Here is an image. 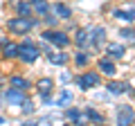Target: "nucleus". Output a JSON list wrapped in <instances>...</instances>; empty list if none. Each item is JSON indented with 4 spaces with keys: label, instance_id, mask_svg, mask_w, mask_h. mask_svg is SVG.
<instances>
[{
    "label": "nucleus",
    "instance_id": "21",
    "mask_svg": "<svg viewBox=\"0 0 135 126\" xmlns=\"http://www.w3.org/2000/svg\"><path fill=\"white\" fill-rule=\"evenodd\" d=\"M11 88H16V90H27L29 81L23 79V77H11Z\"/></svg>",
    "mask_w": 135,
    "mask_h": 126
},
{
    "label": "nucleus",
    "instance_id": "26",
    "mask_svg": "<svg viewBox=\"0 0 135 126\" xmlns=\"http://www.w3.org/2000/svg\"><path fill=\"white\" fill-rule=\"evenodd\" d=\"M56 23V16H47V25H54Z\"/></svg>",
    "mask_w": 135,
    "mask_h": 126
},
{
    "label": "nucleus",
    "instance_id": "13",
    "mask_svg": "<svg viewBox=\"0 0 135 126\" xmlns=\"http://www.w3.org/2000/svg\"><path fill=\"white\" fill-rule=\"evenodd\" d=\"M29 5H32V9L36 11L38 16H47V11H50V5L45 2V0H27Z\"/></svg>",
    "mask_w": 135,
    "mask_h": 126
},
{
    "label": "nucleus",
    "instance_id": "25",
    "mask_svg": "<svg viewBox=\"0 0 135 126\" xmlns=\"http://www.w3.org/2000/svg\"><path fill=\"white\" fill-rule=\"evenodd\" d=\"M119 36H124V38L128 41V38H133V36H135V32L131 27H126V29H122V32H119Z\"/></svg>",
    "mask_w": 135,
    "mask_h": 126
},
{
    "label": "nucleus",
    "instance_id": "6",
    "mask_svg": "<svg viewBox=\"0 0 135 126\" xmlns=\"http://www.w3.org/2000/svg\"><path fill=\"white\" fill-rule=\"evenodd\" d=\"M97 83H99V74L97 72H86L83 77H79V88L81 90H88V88L97 86Z\"/></svg>",
    "mask_w": 135,
    "mask_h": 126
},
{
    "label": "nucleus",
    "instance_id": "4",
    "mask_svg": "<svg viewBox=\"0 0 135 126\" xmlns=\"http://www.w3.org/2000/svg\"><path fill=\"white\" fill-rule=\"evenodd\" d=\"M43 38L50 41V43H54L56 47H68V45H70V38H68V34H63V32H45Z\"/></svg>",
    "mask_w": 135,
    "mask_h": 126
},
{
    "label": "nucleus",
    "instance_id": "17",
    "mask_svg": "<svg viewBox=\"0 0 135 126\" xmlns=\"http://www.w3.org/2000/svg\"><path fill=\"white\" fill-rule=\"evenodd\" d=\"M70 61V56L63 52H56V54H50V63L52 65H65V63Z\"/></svg>",
    "mask_w": 135,
    "mask_h": 126
},
{
    "label": "nucleus",
    "instance_id": "10",
    "mask_svg": "<svg viewBox=\"0 0 135 126\" xmlns=\"http://www.w3.org/2000/svg\"><path fill=\"white\" fill-rule=\"evenodd\" d=\"M104 36H106V29H104V27H95L90 32V45L99 47V45L104 43Z\"/></svg>",
    "mask_w": 135,
    "mask_h": 126
},
{
    "label": "nucleus",
    "instance_id": "18",
    "mask_svg": "<svg viewBox=\"0 0 135 126\" xmlns=\"http://www.w3.org/2000/svg\"><path fill=\"white\" fill-rule=\"evenodd\" d=\"M2 54H5L7 59L18 56V43H5V45H2Z\"/></svg>",
    "mask_w": 135,
    "mask_h": 126
},
{
    "label": "nucleus",
    "instance_id": "14",
    "mask_svg": "<svg viewBox=\"0 0 135 126\" xmlns=\"http://www.w3.org/2000/svg\"><path fill=\"white\" fill-rule=\"evenodd\" d=\"M14 9L18 16H25V18H29V14H32V5H29L27 0H20V2H14Z\"/></svg>",
    "mask_w": 135,
    "mask_h": 126
},
{
    "label": "nucleus",
    "instance_id": "27",
    "mask_svg": "<svg viewBox=\"0 0 135 126\" xmlns=\"http://www.w3.org/2000/svg\"><path fill=\"white\" fill-rule=\"evenodd\" d=\"M2 124H5V117H2V115H0V126H2Z\"/></svg>",
    "mask_w": 135,
    "mask_h": 126
},
{
    "label": "nucleus",
    "instance_id": "5",
    "mask_svg": "<svg viewBox=\"0 0 135 126\" xmlns=\"http://www.w3.org/2000/svg\"><path fill=\"white\" fill-rule=\"evenodd\" d=\"M50 11H52L56 18H61V20H70V18H72V9H70L68 5H63V2L52 5V7H50Z\"/></svg>",
    "mask_w": 135,
    "mask_h": 126
},
{
    "label": "nucleus",
    "instance_id": "24",
    "mask_svg": "<svg viewBox=\"0 0 135 126\" xmlns=\"http://www.w3.org/2000/svg\"><path fill=\"white\" fill-rule=\"evenodd\" d=\"M32 113H34V104L29 99H25L23 101V115H32Z\"/></svg>",
    "mask_w": 135,
    "mask_h": 126
},
{
    "label": "nucleus",
    "instance_id": "23",
    "mask_svg": "<svg viewBox=\"0 0 135 126\" xmlns=\"http://www.w3.org/2000/svg\"><path fill=\"white\" fill-rule=\"evenodd\" d=\"M68 101H72V90H63L61 97L56 99V106H65Z\"/></svg>",
    "mask_w": 135,
    "mask_h": 126
},
{
    "label": "nucleus",
    "instance_id": "22",
    "mask_svg": "<svg viewBox=\"0 0 135 126\" xmlns=\"http://www.w3.org/2000/svg\"><path fill=\"white\" fill-rule=\"evenodd\" d=\"M88 61H90V56H88L86 52H77V56H74V63H77L79 68H86Z\"/></svg>",
    "mask_w": 135,
    "mask_h": 126
},
{
    "label": "nucleus",
    "instance_id": "3",
    "mask_svg": "<svg viewBox=\"0 0 135 126\" xmlns=\"http://www.w3.org/2000/svg\"><path fill=\"white\" fill-rule=\"evenodd\" d=\"M135 124V110L131 106H119L117 110V126H133Z\"/></svg>",
    "mask_w": 135,
    "mask_h": 126
},
{
    "label": "nucleus",
    "instance_id": "9",
    "mask_svg": "<svg viewBox=\"0 0 135 126\" xmlns=\"http://www.w3.org/2000/svg\"><path fill=\"white\" fill-rule=\"evenodd\" d=\"M65 115H68V119H72V122H74V126H86V122H88V117L81 115L77 108H68Z\"/></svg>",
    "mask_w": 135,
    "mask_h": 126
},
{
    "label": "nucleus",
    "instance_id": "28",
    "mask_svg": "<svg viewBox=\"0 0 135 126\" xmlns=\"http://www.w3.org/2000/svg\"><path fill=\"white\" fill-rule=\"evenodd\" d=\"M23 126H36V124H32V122H27V124H23Z\"/></svg>",
    "mask_w": 135,
    "mask_h": 126
},
{
    "label": "nucleus",
    "instance_id": "1",
    "mask_svg": "<svg viewBox=\"0 0 135 126\" xmlns=\"http://www.w3.org/2000/svg\"><path fill=\"white\" fill-rule=\"evenodd\" d=\"M18 59L25 63H34L38 59V47L32 43V41H25V43L18 45Z\"/></svg>",
    "mask_w": 135,
    "mask_h": 126
},
{
    "label": "nucleus",
    "instance_id": "15",
    "mask_svg": "<svg viewBox=\"0 0 135 126\" xmlns=\"http://www.w3.org/2000/svg\"><path fill=\"white\" fill-rule=\"evenodd\" d=\"M74 43H77L79 47H88V45H90V32H88V29H79L77 36H74Z\"/></svg>",
    "mask_w": 135,
    "mask_h": 126
},
{
    "label": "nucleus",
    "instance_id": "20",
    "mask_svg": "<svg viewBox=\"0 0 135 126\" xmlns=\"http://www.w3.org/2000/svg\"><path fill=\"white\" fill-rule=\"evenodd\" d=\"M86 117H88L90 122H95V124H104V122H106V119H104V115L97 113L95 108H86Z\"/></svg>",
    "mask_w": 135,
    "mask_h": 126
},
{
    "label": "nucleus",
    "instance_id": "16",
    "mask_svg": "<svg viewBox=\"0 0 135 126\" xmlns=\"http://www.w3.org/2000/svg\"><path fill=\"white\" fill-rule=\"evenodd\" d=\"M115 18H119V20H124V23H133L135 20V11L133 9H115Z\"/></svg>",
    "mask_w": 135,
    "mask_h": 126
},
{
    "label": "nucleus",
    "instance_id": "19",
    "mask_svg": "<svg viewBox=\"0 0 135 126\" xmlns=\"http://www.w3.org/2000/svg\"><path fill=\"white\" fill-rule=\"evenodd\" d=\"M52 86H54L52 79H38V81H36V88L41 90V95H47V92L52 90Z\"/></svg>",
    "mask_w": 135,
    "mask_h": 126
},
{
    "label": "nucleus",
    "instance_id": "7",
    "mask_svg": "<svg viewBox=\"0 0 135 126\" xmlns=\"http://www.w3.org/2000/svg\"><path fill=\"white\" fill-rule=\"evenodd\" d=\"M106 54L110 59H122L126 54V47H124V45H119V43H108L106 45Z\"/></svg>",
    "mask_w": 135,
    "mask_h": 126
},
{
    "label": "nucleus",
    "instance_id": "8",
    "mask_svg": "<svg viewBox=\"0 0 135 126\" xmlns=\"http://www.w3.org/2000/svg\"><path fill=\"white\" fill-rule=\"evenodd\" d=\"M7 101H9L11 106H20V104L25 101V92H23V90H16V88H11V90H7Z\"/></svg>",
    "mask_w": 135,
    "mask_h": 126
},
{
    "label": "nucleus",
    "instance_id": "2",
    "mask_svg": "<svg viewBox=\"0 0 135 126\" xmlns=\"http://www.w3.org/2000/svg\"><path fill=\"white\" fill-rule=\"evenodd\" d=\"M34 25H36V23H34L32 18H25V16H18V18H11L9 20V29L14 32V34H27Z\"/></svg>",
    "mask_w": 135,
    "mask_h": 126
},
{
    "label": "nucleus",
    "instance_id": "11",
    "mask_svg": "<svg viewBox=\"0 0 135 126\" xmlns=\"http://www.w3.org/2000/svg\"><path fill=\"white\" fill-rule=\"evenodd\" d=\"M106 90H110L113 95H122V92H128V83H124V81H108Z\"/></svg>",
    "mask_w": 135,
    "mask_h": 126
},
{
    "label": "nucleus",
    "instance_id": "12",
    "mask_svg": "<svg viewBox=\"0 0 135 126\" xmlns=\"http://www.w3.org/2000/svg\"><path fill=\"white\" fill-rule=\"evenodd\" d=\"M99 72H104L106 77H113V74L117 72V68H115V63H113L110 59H101L99 61Z\"/></svg>",
    "mask_w": 135,
    "mask_h": 126
}]
</instances>
